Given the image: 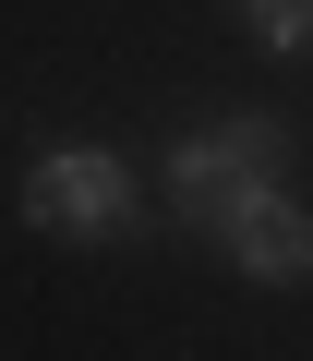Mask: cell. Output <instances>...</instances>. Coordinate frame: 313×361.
I'll return each mask as SVG.
<instances>
[{"instance_id":"1","label":"cell","mask_w":313,"mask_h":361,"mask_svg":"<svg viewBox=\"0 0 313 361\" xmlns=\"http://www.w3.org/2000/svg\"><path fill=\"white\" fill-rule=\"evenodd\" d=\"M13 205H25V229H37V241L97 253V241H121V229L145 217V180H133V157H121V145H37V157H25V180H13Z\"/></svg>"},{"instance_id":"2","label":"cell","mask_w":313,"mask_h":361,"mask_svg":"<svg viewBox=\"0 0 313 361\" xmlns=\"http://www.w3.org/2000/svg\"><path fill=\"white\" fill-rule=\"evenodd\" d=\"M277 157H289V121H277V109H217V121H193V133L169 145V205L205 229L229 193L277 180Z\"/></svg>"},{"instance_id":"3","label":"cell","mask_w":313,"mask_h":361,"mask_svg":"<svg viewBox=\"0 0 313 361\" xmlns=\"http://www.w3.org/2000/svg\"><path fill=\"white\" fill-rule=\"evenodd\" d=\"M205 241H217V265H229V277H253V289H313V205H301V193H277V180L229 193V205L205 217Z\"/></svg>"},{"instance_id":"4","label":"cell","mask_w":313,"mask_h":361,"mask_svg":"<svg viewBox=\"0 0 313 361\" xmlns=\"http://www.w3.org/2000/svg\"><path fill=\"white\" fill-rule=\"evenodd\" d=\"M241 25H253V49H277V61H313V0H241Z\"/></svg>"}]
</instances>
